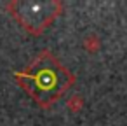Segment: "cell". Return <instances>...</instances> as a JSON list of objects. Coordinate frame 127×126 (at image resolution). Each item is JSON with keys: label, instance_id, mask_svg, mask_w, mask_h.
<instances>
[{"label": "cell", "instance_id": "cell-2", "mask_svg": "<svg viewBox=\"0 0 127 126\" xmlns=\"http://www.w3.org/2000/svg\"><path fill=\"white\" fill-rule=\"evenodd\" d=\"M11 16L30 33H42L63 11V4L58 0L45 2H28V0H12L7 5Z\"/></svg>", "mask_w": 127, "mask_h": 126}, {"label": "cell", "instance_id": "cell-4", "mask_svg": "<svg viewBox=\"0 0 127 126\" xmlns=\"http://www.w3.org/2000/svg\"><path fill=\"white\" fill-rule=\"evenodd\" d=\"M66 107H68L71 112H80L82 107H84V98H82L80 95H73L71 98H68Z\"/></svg>", "mask_w": 127, "mask_h": 126}, {"label": "cell", "instance_id": "cell-1", "mask_svg": "<svg viewBox=\"0 0 127 126\" xmlns=\"http://www.w3.org/2000/svg\"><path fill=\"white\" fill-rule=\"evenodd\" d=\"M19 86L42 107H52L75 82V75L49 51L44 49L21 72H14Z\"/></svg>", "mask_w": 127, "mask_h": 126}, {"label": "cell", "instance_id": "cell-3", "mask_svg": "<svg viewBox=\"0 0 127 126\" xmlns=\"http://www.w3.org/2000/svg\"><path fill=\"white\" fill-rule=\"evenodd\" d=\"M99 47H101V39H99L96 33H89V35L84 39V49H85L87 53L94 54V53L99 51Z\"/></svg>", "mask_w": 127, "mask_h": 126}]
</instances>
